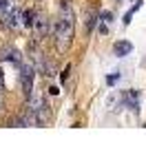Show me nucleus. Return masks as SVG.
<instances>
[{"label":"nucleus","mask_w":146,"mask_h":146,"mask_svg":"<svg viewBox=\"0 0 146 146\" xmlns=\"http://www.w3.org/2000/svg\"><path fill=\"white\" fill-rule=\"evenodd\" d=\"M0 2H2V0H0Z\"/></svg>","instance_id":"obj_10"},{"label":"nucleus","mask_w":146,"mask_h":146,"mask_svg":"<svg viewBox=\"0 0 146 146\" xmlns=\"http://www.w3.org/2000/svg\"><path fill=\"white\" fill-rule=\"evenodd\" d=\"M73 33H75V16L71 9V0H62L60 2V16L55 20V29H53L58 53H66L71 49Z\"/></svg>","instance_id":"obj_1"},{"label":"nucleus","mask_w":146,"mask_h":146,"mask_svg":"<svg viewBox=\"0 0 146 146\" xmlns=\"http://www.w3.org/2000/svg\"><path fill=\"white\" fill-rule=\"evenodd\" d=\"M5 91V78H2V71H0V93Z\"/></svg>","instance_id":"obj_9"},{"label":"nucleus","mask_w":146,"mask_h":146,"mask_svg":"<svg viewBox=\"0 0 146 146\" xmlns=\"http://www.w3.org/2000/svg\"><path fill=\"white\" fill-rule=\"evenodd\" d=\"M139 7H142V0H137V2H135V7H131V9L126 11V16H124V25H128V22H131V18L135 16V11L139 9Z\"/></svg>","instance_id":"obj_6"},{"label":"nucleus","mask_w":146,"mask_h":146,"mask_svg":"<svg viewBox=\"0 0 146 146\" xmlns=\"http://www.w3.org/2000/svg\"><path fill=\"white\" fill-rule=\"evenodd\" d=\"M113 51H115L117 58H124V55H128L131 51H133V44H131L128 40H117V42L113 44Z\"/></svg>","instance_id":"obj_5"},{"label":"nucleus","mask_w":146,"mask_h":146,"mask_svg":"<svg viewBox=\"0 0 146 146\" xmlns=\"http://www.w3.org/2000/svg\"><path fill=\"white\" fill-rule=\"evenodd\" d=\"M126 102L131 104V106H133V111L137 113V93H133V91L126 93Z\"/></svg>","instance_id":"obj_7"},{"label":"nucleus","mask_w":146,"mask_h":146,"mask_svg":"<svg viewBox=\"0 0 146 146\" xmlns=\"http://www.w3.org/2000/svg\"><path fill=\"white\" fill-rule=\"evenodd\" d=\"M20 78H22V91H25V95H31V89H33V66L31 64H22L20 66Z\"/></svg>","instance_id":"obj_3"},{"label":"nucleus","mask_w":146,"mask_h":146,"mask_svg":"<svg viewBox=\"0 0 146 146\" xmlns=\"http://www.w3.org/2000/svg\"><path fill=\"white\" fill-rule=\"evenodd\" d=\"M117 80H119V73H113V75H109V78H106V82H109V84H115Z\"/></svg>","instance_id":"obj_8"},{"label":"nucleus","mask_w":146,"mask_h":146,"mask_svg":"<svg viewBox=\"0 0 146 146\" xmlns=\"http://www.w3.org/2000/svg\"><path fill=\"white\" fill-rule=\"evenodd\" d=\"M18 20H20L18 5L13 0H2L0 2V22H2V27L16 29L18 27Z\"/></svg>","instance_id":"obj_2"},{"label":"nucleus","mask_w":146,"mask_h":146,"mask_svg":"<svg viewBox=\"0 0 146 146\" xmlns=\"http://www.w3.org/2000/svg\"><path fill=\"white\" fill-rule=\"evenodd\" d=\"M33 31H36L38 38H42L44 33H49V18L42 16V13H36V20H33Z\"/></svg>","instance_id":"obj_4"}]
</instances>
